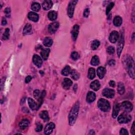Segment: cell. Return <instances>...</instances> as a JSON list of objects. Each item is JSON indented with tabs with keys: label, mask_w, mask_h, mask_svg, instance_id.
Segmentation results:
<instances>
[{
	"label": "cell",
	"mask_w": 135,
	"mask_h": 135,
	"mask_svg": "<svg viewBox=\"0 0 135 135\" xmlns=\"http://www.w3.org/2000/svg\"><path fill=\"white\" fill-rule=\"evenodd\" d=\"M123 64L125 65L129 76L134 79L135 67L133 58L129 55H126L123 59Z\"/></svg>",
	"instance_id": "cell-1"
},
{
	"label": "cell",
	"mask_w": 135,
	"mask_h": 135,
	"mask_svg": "<svg viewBox=\"0 0 135 135\" xmlns=\"http://www.w3.org/2000/svg\"><path fill=\"white\" fill-rule=\"evenodd\" d=\"M80 109V103L79 101H77L74 106H73L71 109L70 114L69 115V125L70 126H73L77 120V117H78L79 111Z\"/></svg>",
	"instance_id": "cell-2"
},
{
	"label": "cell",
	"mask_w": 135,
	"mask_h": 135,
	"mask_svg": "<svg viewBox=\"0 0 135 135\" xmlns=\"http://www.w3.org/2000/svg\"><path fill=\"white\" fill-rule=\"evenodd\" d=\"M99 108L103 112H108L110 109V103L105 99H100L98 102Z\"/></svg>",
	"instance_id": "cell-3"
},
{
	"label": "cell",
	"mask_w": 135,
	"mask_h": 135,
	"mask_svg": "<svg viewBox=\"0 0 135 135\" xmlns=\"http://www.w3.org/2000/svg\"><path fill=\"white\" fill-rule=\"evenodd\" d=\"M125 43V39H124V32H123L121 31V35L120 37L119 38L118 43L117 44V55L119 58L120 57V55L121 52L122 51V49L124 46Z\"/></svg>",
	"instance_id": "cell-4"
},
{
	"label": "cell",
	"mask_w": 135,
	"mask_h": 135,
	"mask_svg": "<svg viewBox=\"0 0 135 135\" xmlns=\"http://www.w3.org/2000/svg\"><path fill=\"white\" fill-rule=\"evenodd\" d=\"M131 120H132V117L126 111L119 116L118 118V121L120 123H128Z\"/></svg>",
	"instance_id": "cell-5"
},
{
	"label": "cell",
	"mask_w": 135,
	"mask_h": 135,
	"mask_svg": "<svg viewBox=\"0 0 135 135\" xmlns=\"http://www.w3.org/2000/svg\"><path fill=\"white\" fill-rule=\"evenodd\" d=\"M78 1H71L69 3L68 8V15L70 18H72L74 15L75 9Z\"/></svg>",
	"instance_id": "cell-6"
},
{
	"label": "cell",
	"mask_w": 135,
	"mask_h": 135,
	"mask_svg": "<svg viewBox=\"0 0 135 135\" xmlns=\"http://www.w3.org/2000/svg\"><path fill=\"white\" fill-rule=\"evenodd\" d=\"M120 107L124 110L127 113H130L133 109V104L129 101H123L121 104Z\"/></svg>",
	"instance_id": "cell-7"
},
{
	"label": "cell",
	"mask_w": 135,
	"mask_h": 135,
	"mask_svg": "<svg viewBox=\"0 0 135 135\" xmlns=\"http://www.w3.org/2000/svg\"><path fill=\"white\" fill-rule=\"evenodd\" d=\"M102 95L107 98H113L115 95V91L113 89L109 88H105L102 91Z\"/></svg>",
	"instance_id": "cell-8"
},
{
	"label": "cell",
	"mask_w": 135,
	"mask_h": 135,
	"mask_svg": "<svg viewBox=\"0 0 135 135\" xmlns=\"http://www.w3.org/2000/svg\"><path fill=\"white\" fill-rule=\"evenodd\" d=\"M59 27V23L58 22H55L50 24L48 27V31L49 33L53 34L55 33Z\"/></svg>",
	"instance_id": "cell-9"
},
{
	"label": "cell",
	"mask_w": 135,
	"mask_h": 135,
	"mask_svg": "<svg viewBox=\"0 0 135 135\" xmlns=\"http://www.w3.org/2000/svg\"><path fill=\"white\" fill-rule=\"evenodd\" d=\"M55 125L53 123L51 122V123H48V124L46 125L44 128V134L47 135L51 134L52 133L53 130L54 129H55Z\"/></svg>",
	"instance_id": "cell-10"
},
{
	"label": "cell",
	"mask_w": 135,
	"mask_h": 135,
	"mask_svg": "<svg viewBox=\"0 0 135 135\" xmlns=\"http://www.w3.org/2000/svg\"><path fill=\"white\" fill-rule=\"evenodd\" d=\"M79 32V26L78 24H76L73 27V29L71 31L72 38L74 41H76L77 37L78 36V34Z\"/></svg>",
	"instance_id": "cell-11"
},
{
	"label": "cell",
	"mask_w": 135,
	"mask_h": 135,
	"mask_svg": "<svg viewBox=\"0 0 135 135\" xmlns=\"http://www.w3.org/2000/svg\"><path fill=\"white\" fill-rule=\"evenodd\" d=\"M119 38V33L116 31H114L112 32L109 38V40L110 42L113 43H115L117 41Z\"/></svg>",
	"instance_id": "cell-12"
},
{
	"label": "cell",
	"mask_w": 135,
	"mask_h": 135,
	"mask_svg": "<svg viewBox=\"0 0 135 135\" xmlns=\"http://www.w3.org/2000/svg\"><path fill=\"white\" fill-rule=\"evenodd\" d=\"M33 62L34 64H35L36 66L39 68H40L42 66V63H43L42 59L38 55H34L33 56Z\"/></svg>",
	"instance_id": "cell-13"
},
{
	"label": "cell",
	"mask_w": 135,
	"mask_h": 135,
	"mask_svg": "<svg viewBox=\"0 0 135 135\" xmlns=\"http://www.w3.org/2000/svg\"><path fill=\"white\" fill-rule=\"evenodd\" d=\"M120 110V105L119 103H115L113 107V114H112V116L113 118H116L118 116L119 111Z\"/></svg>",
	"instance_id": "cell-14"
},
{
	"label": "cell",
	"mask_w": 135,
	"mask_h": 135,
	"mask_svg": "<svg viewBox=\"0 0 135 135\" xmlns=\"http://www.w3.org/2000/svg\"><path fill=\"white\" fill-rule=\"evenodd\" d=\"M28 101L29 107L31 109L33 110H37L39 109V105H38V104L36 102V101H34V100L32 98H28Z\"/></svg>",
	"instance_id": "cell-15"
},
{
	"label": "cell",
	"mask_w": 135,
	"mask_h": 135,
	"mask_svg": "<svg viewBox=\"0 0 135 135\" xmlns=\"http://www.w3.org/2000/svg\"><path fill=\"white\" fill-rule=\"evenodd\" d=\"M62 86L63 88L65 89H69L70 87L72 86V81L69 78H64L63 79V81L62 82Z\"/></svg>",
	"instance_id": "cell-16"
},
{
	"label": "cell",
	"mask_w": 135,
	"mask_h": 135,
	"mask_svg": "<svg viewBox=\"0 0 135 135\" xmlns=\"http://www.w3.org/2000/svg\"><path fill=\"white\" fill-rule=\"evenodd\" d=\"M53 5V3L50 0H45L42 3V7L44 10H49L51 8Z\"/></svg>",
	"instance_id": "cell-17"
},
{
	"label": "cell",
	"mask_w": 135,
	"mask_h": 135,
	"mask_svg": "<svg viewBox=\"0 0 135 135\" xmlns=\"http://www.w3.org/2000/svg\"><path fill=\"white\" fill-rule=\"evenodd\" d=\"M87 101L89 103L94 102L96 99V95L94 92L89 91L87 95Z\"/></svg>",
	"instance_id": "cell-18"
},
{
	"label": "cell",
	"mask_w": 135,
	"mask_h": 135,
	"mask_svg": "<svg viewBox=\"0 0 135 135\" xmlns=\"http://www.w3.org/2000/svg\"><path fill=\"white\" fill-rule=\"evenodd\" d=\"M28 18L31 21L34 22H37V21H38L39 17V15L37 13L31 12L28 14Z\"/></svg>",
	"instance_id": "cell-19"
},
{
	"label": "cell",
	"mask_w": 135,
	"mask_h": 135,
	"mask_svg": "<svg viewBox=\"0 0 135 135\" xmlns=\"http://www.w3.org/2000/svg\"><path fill=\"white\" fill-rule=\"evenodd\" d=\"M106 72V69L102 67H99L97 69V75L100 79H102L105 76Z\"/></svg>",
	"instance_id": "cell-20"
},
{
	"label": "cell",
	"mask_w": 135,
	"mask_h": 135,
	"mask_svg": "<svg viewBox=\"0 0 135 135\" xmlns=\"http://www.w3.org/2000/svg\"><path fill=\"white\" fill-rule=\"evenodd\" d=\"M90 88L94 91H98L100 88V84L99 81L96 80L92 82L90 84Z\"/></svg>",
	"instance_id": "cell-21"
},
{
	"label": "cell",
	"mask_w": 135,
	"mask_h": 135,
	"mask_svg": "<svg viewBox=\"0 0 135 135\" xmlns=\"http://www.w3.org/2000/svg\"><path fill=\"white\" fill-rule=\"evenodd\" d=\"M50 52V50L49 49H43L42 50V51L40 53L41 56L42 58V59L44 60H47Z\"/></svg>",
	"instance_id": "cell-22"
},
{
	"label": "cell",
	"mask_w": 135,
	"mask_h": 135,
	"mask_svg": "<svg viewBox=\"0 0 135 135\" xmlns=\"http://www.w3.org/2000/svg\"><path fill=\"white\" fill-rule=\"evenodd\" d=\"M57 16H58V14L57 13V12L55 11H50V12H49L48 13V18L50 21H55L57 18Z\"/></svg>",
	"instance_id": "cell-23"
},
{
	"label": "cell",
	"mask_w": 135,
	"mask_h": 135,
	"mask_svg": "<svg viewBox=\"0 0 135 135\" xmlns=\"http://www.w3.org/2000/svg\"><path fill=\"white\" fill-rule=\"evenodd\" d=\"M31 31H32L31 25L29 23L26 24L24 28L23 33L24 35H28V34H30L31 33Z\"/></svg>",
	"instance_id": "cell-24"
},
{
	"label": "cell",
	"mask_w": 135,
	"mask_h": 135,
	"mask_svg": "<svg viewBox=\"0 0 135 135\" xmlns=\"http://www.w3.org/2000/svg\"><path fill=\"white\" fill-rule=\"evenodd\" d=\"M125 92V88L124 84L122 82H119L118 84V92L119 94L122 95L124 94Z\"/></svg>",
	"instance_id": "cell-25"
},
{
	"label": "cell",
	"mask_w": 135,
	"mask_h": 135,
	"mask_svg": "<svg viewBox=\"0 0 135 135\" xmlns=\"http://www.w3.org/2000/svg\"><path fill=\"white\" fill-rule=\"evenodd\" d=\"M122 23V19L119 16H116L114 19V24L116 26H120Z\"/></svg>",
	"instance_id": "cell-26"
},
{
	"label": "cell",
	"mask_w": 135,
	"mask_h": 135,
	"mask_svg": "<svg viewBox=\"0 0 135 135\" xmlns=\"http://www.w3.org/2000/svg\"><path fill=\"white\" fill-rule=\"evenodd\" d=\"M40 117L41 119H43L44 121H48L49 120V117L48 111H42L40 113Z\"/></svg>",
	"instance_id": "cell-27"
},
{
	"label": "cell",
	"mask_w": 135,
	"mask_h": 135,
	"mask_svg": "<svg viewBox=\"0 0 135 135\" xmlns=\"http://www.w3.org/2000/svg\"><path fill=\"white\" fill-rule=\"evenodd\" d=\"M53 44V41L51 38H45L43 40V44L45 47H50Z\"/></svg>",
	"instance_id": "cell-28"
},
{
	"label": "cell",
	"mask_w": 135,
	"mask_h": 135,
	"mask_svg": "<svg viewBox=\"0 0 135 135\" xmlns=\"http://www.w3.org/2000/svg\"><path fill=\"white\" fill-rule=\"evenodd\" d=\"M29 121L27 119H24V120H22L20 123H19V126L22 129H25L28 127L29 125Z\"/></svg>",
	"instance_id": "cell-29"
},
{
	"label": "cell",
	"mask_w": 135,
	"mask_h": 135,
	"mask_svg": "<svg viewBox=\"0 0 135 135\" xmlns=\"http://www.w3.org/2000/svg\"><path fill=\"white\" fill-rule=\"evenodd\" d=\"M95 76H96V72H95V69L90 68L89 69V71H88V78L92 80L95 78Z\"/></svg>",
	"instance_id": "cell-30"
},
{
	"label": "cell",
	"mask_w": 135,
	"mask_h": 135,
	"mask_svg": "<svg viewBox=\"0 0 135 135\" xmlns=\"http://www.w3.org/2000/svg\"><path fill=\"white\" fill-rule=\"evenodd\" d=\"M70 74L72 78L73 79H74L75 80H78L80 78L79 74L76 70H72V71H71Z\"/></svg>",
	"instance_id": "cell-31"
},
{
	"label": "cell",
	"mask_w": 135,
	"mask_h": 135,
	"mask_svg": "<svg viewBox=\"0 0 135 135\" xmlns=\"http://www.w3.org/2000/svg\"><path fill=\"white\" fill-rule=\"evenodd\" d=\"M70 72H71V68L70 66L67 65V66H65L64 68L62 71V75L64 76H67L70 74Z\"/></svg>",
	"instance_id": "cell-32"
},
{
	"label": "cell",
	"mask_w": 135,
	"mask_h": 135,
	"mask_svg": "<svg viewBox=\"0 0 135 135\" xmlns=\"http://www.w3.org/2000/svg\"><path fill=\"white\" fill-rule=\"evenodd\" d=\"M100 60L99 57L97 56H95L94 57H92V58L91 61V64L94 66H96L99 64Z\"/></svg>",
	"instance_id": "cell-33"
},
{
	"label": "cell",
	"mask_w": 135,
	"mask_h": 135,
	"mask_svg": "<svg viewBox=\"0 0 135 135\" xmlns=\"http://www.w3.org/2000/svg\"><path fill=\"white\" fill-rule=\"evenodd\" d=\"M41 9V6L39 3L37 2L33 3L31 5V9L35 12H38Z\"/></svg>",
	"instance_id": "cell-34"
},
{
	"label": "cell",
	"mask_w": 135,
	"mask_h": 135,
	"mask_svg": "<svg viewBox=\"0 0 135 135\" xmlns=\"http://www.w3.org/2000/svg\"><path fill=\"white\" fill-rule=\"evenodd\" d=\"M34 97L37 99L39 102L40 101L41 97V94H40V91L39 90H36L33 92Z\"/></svg>",
	"instance_id": "cell-35"
},
{
	"label": "cell",
	"mask_w": 135,
	"mask_h": 135,
	"mask_svg": "<svg viewBox=\"0 0 135 135\" xmlns=\"http://www.w3.org/2000/svg\"><path fill=\"white\" fill-rule=\"evenodd\" d=\"M100 44V42L98 40H94V41L92 42L91 44V49L93 50L97 49V48L99 47Z\"/></svg>",
	"instance_id": "cell-36"
},
{
	"label": "cell",
	"mask_w": 135,
	"mask_h": 135,
	"mask_svg": "<svg viewBox=\"0 0 135 135\" xmlns=\"http://www.w3.org/2000/svg\"><path fill=\"white\" fill-rule=\"evenodd\" d=\"M10 38V29L9 28L6 29L5 32H4L3 34V40H8Z\"/></svg>",
	"instance_id": "cell-37"
},
{
	"label": "cell",
	"mask_w": 135,
	"mask_h": 135,
	"mask_svg": "<svg viewBox=\"0 0 135 135\" xmlns=\"http://www.w3.org/2000/svg\"><path fill=\"white\" fill-rule=\"evenodd\" d=\"M114 5H115V4L113 2H111L110 4H109V5H108V6L107 7V9H106V14L107 15L109 14V13L110 12L111 9L113 8Z\"/></svg>",
	"instance_id": "cell-38"
},
{
	"label": "cell",
	"mask_w": 135,
	"mask_h": 135,
	"mask_svg": "<svg viewBox=\"0 0 135 135\" xmlns=\"http://www.w3.org/2000/svg\"><path fill=\"white\" fill-rule=\"evenodd\" d=\"M71 58L74 60H77L79 59L80 56L78 52H73L71 53Z\"/></svg>",
	"instance_id": "cell-39"
},
{
	"label": "cell",
	"mask_w": 135,
	"mask_h": 135,
	"mask_svg": "<svg viewBox=\"0 0 135 135\" xmlns=\"http://www.w3.org/2000/svg\"><path fill=\"white\" fill-rule=\"evenodd\" d=\"M107 51L109 55H113L115 51V48L113 47H112V46H110V47L107 48Z\"/></svg>",
	"instance_id": "cell-40"
},
{
	"label": "cell",
	"mask_w": 135,
	"mask_h": 135,
	"mask_svg": "<svg viewBox=\"0 0 135 135\" xmlns=\"http://www.w3.org/2000/svg\"><path fill=\"white\" fill-rule=\"evenodd\" d=\"M4 12H5L6 16L7 18H10V15H11L10 8H9V7H6V8L4 10Z\"/></svg>",
	"instance_id": "cell-41"
},
{
	"label": "cell",
	"mask_w": 135,
	"mask_h": 135,
	"mask_svg": "<svg viewBox=\"0 0 135 135\" xmlns=\"http://www.w3.org/2000/svg\"><path fill=\"white\" fill-rule=\"evenodd\" d=\"M90 14V10L89 9H86L83 12V16L85 18H88L89 15Z\"/></svg>",
	"instance_id": "cell-42"
},
{
	"label": "cell",
	"mask_w": 135,
	"mask_h": 135,
	"mask_svg": "<svg viewBox=\"0 0 135 135\" xmlns=\"http://www.w3.org/2000/svg\"><path fill=\"white\" fill-rule=\"evenodd\" d=\"M43 129V126L41 124H38L36 128V131L37 132H40Z\"/></svg>",
	"instance_id": "cell-43"
},
{
	"label": "cell",
	"mask_w": 135,
	"mask_h": 135,
	"mask_svg": "<svg viewBox=\"0 0 135 135\" xmlns=\"http://www.w3.org/2000/svg\"><path fill=\"white\" fill-rule=\"evenodd\" d=\"M129 134L128 133V132H127V130L124 128H122L120 130V135H128Z\"/></svg>",
	"instance_id": "cell-44"
},
{
	"label": "cell",
	"mask_w": 135,
	"mask_h": 135,
	"mask_svg": "<svg viewBox=\"0 0 135 135\" xmlns=\"http://www.w3.org/2000/svg\"><path fill=\"white\" fill-rule=\"evenodd\" d=\"M31 80H32V77L30 76H28L26 77L25 80V82L26 83H28L31 81Z\"/></svg>",
	"instance_id": "cell-45"
},
{
	"label": "cell",
	"mask_w": 135,
	"mask_h": 135,
	"mask_svg": "<svg viewBox=\"0 0 135 135\" xmlns=\"http://www.w3.org/2000/svg\"><path fill=\"white\" fill-rule=\"evenodd\" d=\"M131 133L132 135H135V122H133L132 128H131Z\"/></svg>",
	"instance_id": "cell-46"
},
{
	"label": "cell",
	"mask_w": 135,
	"mask_h": 135,
	"mask_svg": "<svg viewBox=\"0 0 135 135\" xmlns=\"http://www.w3.org/2000/svg\"><path fill=\"white\" fill-rule=\"evenodd\" d=\"M109 86L111 87H113V88L115 87V86H116V83H115V82L114 81H113V80L110 81L109 82Z\"/></svg>",
	"instance_id": "cell-47"
},
{
	"label": "cell",
	"mask_w": 135,
	"mask_h": 135,
	"mask_svg": "<svg viewBox=\"0 0 135 135\" xmlns=\"http://www.w3.org/2000/svg\"><path fill=\"white\" fill-rule=\"evenodd\" d=\"M115 63H116V62L115 60H110V61H109L108 62V64L109 65H110V66H113V65H115Z\"/></svg>",
	"instance_id": "cell-48"
},
{
	"label": "cell",
	"mask_w": 135,
	"mask_h": 135,
	"mask_svg": "<svg viewBox=\"0 0 135 135\" xmlns=\"http://www.w3.org/2000/svg\"><path fill=\"white\" fill-rule=\"evenodd\" d=\"M6 24H7L6 20L4 18H3L2 20V25H5Z\"/></svg>",
	"instance_id": "cell-49"
},
{
	"label": "cell",
	"mask_w": 135,
	"mask_h": 135,
	"mask_svg": "<svg viewBox=\"0 0 135 135\" xmlns=\"http://www.w3.org/2000/svg\"><path fill=\"white\" fill-rule=\"evenodd\" d=\"M3 78H2L1 79V90L3 89V84L4 83V80H3Z\"/></svg>",
	"instance_id": "cell-50"
},
{
	"label": "cell",
	"mask_w": 135,
	"mask_h": 135,
	"mask_svg": "<svg viewBox=\"0 0 135 135\" xmlns=\"http://www.w3.org/2000/svg\"><path fill=\"white\" fill-rule=\"evenodd\" d=\"M25 99H26V97H24L23 98L22 100H21V105H22V104H23L25 101Z\"/></svg>",
	"instance_id": "cell-51"
}]
</instances>
